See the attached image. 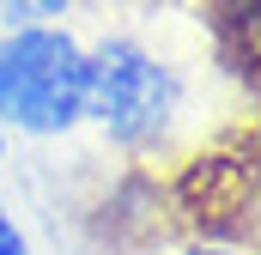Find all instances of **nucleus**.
Returning <instances> with one entry per match:
<instances>
[{
	"label": "nucleus",
	"mask_w": 261,
	"mask_h": 255,
	"mask_svg": "<svg viewBox=\"0 0 261 255\" xmlns=\"http://www.w3.org/2000/svg\"><path fill=\"white\" fill-rule=\"evenodd\" d=\"M91 49L67 24H6L0 31V122L12 140H61L85 128Z\"/></svg>",
	"instance_id": "obj_1"
},
{
	"label": "nucleus",
	"mask_w": 261,
	"mask_h": 255,
	"mask_svg": "<svg viewBox=\"0 0 261 255\" xmlns=\"http://www.w3.org/2000/svg\"><path fill=\"white\" fill-rule=\"evenodd\" d=\"M91 49V79H85V122L97 128L116 152H146L158 146L176 110H182V79L158 49L140 37H97Z\"/></svg>",
	"instance_id": "obj_2"
},
{
	"label": "nucleus",
	"mask_w": 261,
	"mask_h": 255,
	"mask_svg": "<svg viewBox=\"0 0 261 255\" xmlns=\"http://www.w3.org/2000/svg\"><path fill=\"white\" fill-rule=\"evenodd\" d=\"M213 207L225 213L219 225H225L231 249L261 255V140L213 158Z\"/></svg>",
	"instance_id": "obj_3"
},
{
	"label": "nucleus",
	"mask_w": 261,
	"mask_h": 255,
	"mask_svg": "<svg viewBox=\"0 0 261 255\" xmlns=\"http://www.w3.org/2000/svg\"><path fill=\"white\" fill-rule=\"evenodd\" d=\"M73 0H0V31L6 24H67Z\"/></svg>",
	"instance_id": "obj_4"
},
{
	"label": "nucleus",
	"mask_w": 261,
	"mask_h": 255,
	"mask_svg": "<svg viewBox=\"0 0 261 255\" xmlns=\"http://www.w3.org/2000/svg\"><path fill=\"white\" fill-rule=\"evenodd\" d=\"M0 255H31V237H24V225L0 207Z\"/></svg>",
	"instance_id": "obj_5"
},
{
	"label": "nucleus",
	"mask_w": 261,
	"mask_h": 255,
	"mask_svg": "<svg viewBox=\"0 0 261 255\" xmlns=\"http://www.w3.org/2000/svg\"><path fill=\"white\" fill-rule=\"evenodd\" d=\"M176 255H249V249H231V243H213L206 237V243H189V249H176Z\"/></svg>",
	"instance_id": "obj_6"
},
{
	"label": "nucleus",
	"mask_w": 261,
	"mask_h": 255,
	"mask_svg": "<svg viewBox=\"0 0 261 255\" xmlns=\"http://www.w3.org/2000/svg\"><path fill=\"white\" fill-rule=\"evenodd\" d=\"M6 146H12V134H6V122H0V158H6Z\"/></svg>",
	"instance_id": "obj_7"
}]
</instances>
